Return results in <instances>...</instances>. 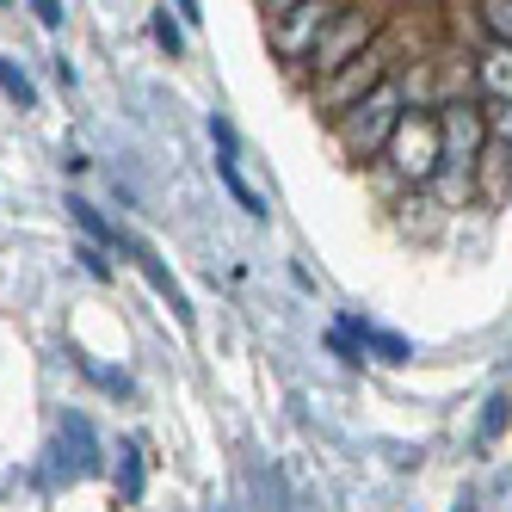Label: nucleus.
<instances>
[{
    "instance_id": "nucleus-24",
    "label": "nucleus",
    "mask_w": 512,
    "mask_h": 512,
    "mask_svg": "<svg viewBox=\"0 0 512 512\" xmlns=\"http://www.w3.org/2000/svg\"><path fill=\"white\" fill-rule=\"evenodd\" d=\"M210 142H216V155H241V136L223 112H210Z\"/></svg>"
},
{
    "instance_id": "nucleus-10",
    "label": "nucleus",
    "mask_w": 512,
    "mask_h": 512,
    "mask_svg": "<svg viewBox=\"0 0 512 512\" xmlns=\"http://www.w3.org/2000/svg\"><path fill=\"white\" fill-rule=\"evenodd\" d=\"M340 321H346V334L364 346V358H377V364H408L414 358V346L401 340L395 327H377L371 315H340Z\"/></svg>"
},
{
    "instance_id": "nucleus-26",
    "label": "nucleus",
    "mask_w": 512,
    "mask_h": 512,
    "mask_svg": "<svg viewBox=\"0 0 512 512\" xmlns=\"http://www.w3.org/2000/svg\"><path fill=\"white\" fill-rule=\"evenodd\" d=\"M173 19L198 31V25H204V7H198V0H173Z\"/></svg>"
},
{
    "instance_id": "nucleus-22",
    "label": "nucleus",
    "mask_w": 512,
    "mask_h": 512,
    "mask_svg": "<svg viewBox=\"0 0 512 512\" xmlns=\"http://www.w3.org/2000/svg\"><path fill=\"white\" fill-rule=\"evenodd\" d=\"M75 260H81V272L99 278V284H105V278H118V266L105 260V247H93V241H75Z\"/></svg>"
},
{
    "instance_id": "nucleus-7",
    "label": "nucleus",
    "mask_w": 512,
    "mask_h": 512,
    "mask_svg": "<svg viewBox=\"0 0 512 512\" xmlns=\"http://www.w3.org/2000/svg\"><path fill=\"white\" fill-rule=\"evenodd\" d=\"M438 130H445V167H469L475 173V155L488 149V112L482 99H457L438 112Z\"/></svg>"
},
{
    "instance_id": "nucleus-6",
    "label": "nucleus",
    "mask_w": 512,
    "mask_h": 512,
    "mask_svg": "<svg viewBox=\"0 0 512 512\" xmlns=\"http://www.w3.org/2000/svg\"><path fill=\"white\" fill-rule=\"evenodd\" d=\"M118 253H124V266H136L142 278H149V290H155V297L167 303V315H173V321L192 334V321H198V315H192V297H186V284H179V278L167 272V260H161V253H155L149 241H142V235H130V229L118 235Z\"/></svg>"
},
{
    "instance_id": "nucleus-3",
    "label": "nucleus",
    "mask_w": 512,
    "mask_h": 512,
    "mask_svg": "<svg viewBox=\"0 0 512 512\" xmlns=\"http://www.w3.org/2000/svg\"><path fill=\"white\" fill-rule=\"evenodd\" d=\"M371 167H383L401 192H432V179L445 173V130H438V112H408L395 124L383 161H371Z\"/></svg>"
},
{
    "instance_id": "nucleus-5",
    "label": "nucleus",
    "mask_w": 512,
    "mask_h": 512,
    "mask_svg": "<svg viewBox=\"0 0 512 512\" xmlns=\"http://www.w3.org/2000/svg\"><path fill=\"white\" fill-rule=\"evenodd\" d=\"M389 25H395V13H389V7H377V0H364V7H358V0H346V13L327 25V38L315 44V56L303 62V75H297V81H309V87H315V81H327L334 68L358 62V56L371 50Z\"/></svg>"
},
{
    "instance_id": "nucleus-17",
    "label": "nucleus",
    "mask_w": 512,
    "mask_h": 512,
    "mask_svg": "<svg viewBox=\"0 0 512 512\" xmlns=\"http://www.w3.org/2000/svg\"><path fill=\"white\" fill-rule=\"evenodd\" d=\"M438 210H463V204H475V173L469 167H445L432 179V192H426Z\"/></svg>"
},
{
    "instance_id": "nucleus-11",
    "label": "nucleus",
    "mask_w": 512,
    "mask_h": 512,
    "mask_svg": "<svg viewBox=\"0 0 512 512\" xmlns=\"http://www.w3.org/2000/svg\"><path fill=\"white\" fill-rule=\"evenodd\" d=\"M112 482H118V500L124 506H142V494H149V451H142V438H118Z\"/></svg>"
},
{
    "instance_id": "nucleus-14",
    "label": "nucleus",
    "mask_w": 512,
    "mask_h": 512,
    "mask_svg": "<svg viewBox=\"0 0 512 512\" xmlns=\"http://www.w3.org/2000/svg\"><path fill=\"white\" fill-rule=\"evenodd\" d=\"M463 13H469V25H475V38L512 50V0H475V7H463Z\"/></svg>"
},
{
    "instance_id": "nucleus-12",
    "label": "nucleus",
    "mask_w": 512,
    "mask_h": 512,
    "mask_svg": "<svg viewBox=\"0 0 512 512\" xmlns=\"http://www.w3.org/2000/svg\"><path fill=\"white\" fill-rule=\"evenodd\" d=\"M506 192H512V149L488 142V149L475 155V204L494 210V204H506Z\"/></svg>"
},
{
    "instance_id": "nucleus-4",
    "label": "nucleus",
    "mask_w": 512,
    "mask_h": 512,
    "mask_svg": "<svg viewBox=\"0 0 512 512\" xmlns=\"http://www.w3.org/2000/svg\"><path fill=\"white\" fill-rule=\"evenodd\" d=\"M408 118V99H401V81H383L371 99H358L352 112L327 130L334 136V149L352 161V167H371V161H383V149H389V136H395V124Z\"/></svg>"
},
{
    "instance_id": "nucleus-20",
    "label": "nucleus",
    "mask_w": 512,
    "mask_h": 512,
    "mask_svg": "<svg viewBox=\"0 0 512 512\" xmlns=\"http://www.w3.org/2000/svg\"><path fill=\"white\" fill-rule=\"evenodd\" d=\"M75 364H81V377H93V383H99L105 395H136V383H130L124 371H105V364H93L87 352H75Z\"/></svg>"
},
{
    "instance_id": "nucleus-19",
    "label": "nucleus",
    "mask_w": 512,
    "mask_h": 512,
    "mask_svg": "<svg viewBox=\"0 0 512 512\" xmlns=\"http://www.w3.org/2000/svg\"><path fill=\"white\" fill-rule=\"evenodd\" d=\"M149 31H155V44L167 50V62L186 56V25L173 19V7H155V13H149Z\"/></svg>"
},
{
    "instance_id": "nucleus-18",
    "label": "nucleus",
    "mask_w": 512,
    "mask_h": 512,
    "mask_svg": "<svg viewBox=\"0 0 512 512\" xmlns=\"http://www.w3.org/2000/svg\"><path fill=\"white\" fill-rule=\"evenodd\" d=\"M506 426H512V395H506V389H494V395L482 401V420H475V445L488 451V445H494V438H500Z\"/></svg>"
},
{
    "instance_id": "nucleus-23",
    "label": "nucleus",
    "mask_w": 512,
    "mask_h": 512,
    "mask_svg": "<svg viewBox=\"0 0 512 512\" xmlns=\"http://www.w3.org/2000/svg\"><path fill=\"white\" fill-rule=\"evenodd\" d=\"M482 112H488V142L512 149V105H482Z\"/></svg>"
},
{
    "instance_id": "nucleus-27",
    "label": "nucleus",
    "mask_w": 512,
    "mask_h": 512,
    "mask_svg": "<svg viewBox=\"0 0 512 512\" xmlns=\"http://www.w3.org/2000/svg\"><path fill=\"white\" fill-rule=\"evenodd\" d=\"M451 512H475V494H457V506Z\"/></svg>"
},
{
    "instance_id": "nucleus-1",
    "label": "nucleus",
    "mask_w": 512,
    "mask_h": 512,
    "mask_svg": "<svg viewBox=\"0 0 512 512\" xmlns=\"http://www.w3.org/2000/svg\"><path fill=\"white\" fill-rule=\"evenodd\" d=\"M401 62H408V56H401V31L389 25L383 31V38L371 44V50H364L358 62H346V68H334V75H327V81H315L309 87V112L327 124V130H334L346 112H352V105L358 99H371L383 81H395L401 75Z\"/></svg>"
},
{
    "instance_id": "nucleus-13",
    "label": "nucleus",
    "mask_w": 512,
    "mask_h": 512,
    "mask_svg": "<svg viewBox=\"0 0 512 512\" xmlns=\"http://www.w3.org/2000/svg\"><path fill=\"white\" fill-rule=\"evenodd\" d=\"M68 216H75V229H81V241H93V247H105V253H118V235H124V223H105L99 216V204L93 198H81V192H68V204H62Z\"/></svg>"
},
{
    "instance_id": "nucleus-15",
    "label": "nucleus",
    "mask_w": 512,
    "mask_h": 512,
    "mask_svg": "<svg viewBox=\"0 0 512 512\" xmlns=\"http://www.w3.org/2000/svg\"><path fill=\"white\" fill-rule=\"evenodd\" d=\"M216 179H223V192H229V198H235V204L253 216V223H266V216H272V204H266L260 192H253V186H247V173L235 167V155H216Z\"/></svg>"
},
{
    "instance_id": "nucleus-21",
    "label": "nucleus",
    "mask_w": 512,
    "mask_h": 512,
    "mask_svg": "<svg viewBox=\"0 0 512 512\" xmlns=\"http://www.w3.org/2000/svg\"><path fill=\"white\" fill-rule=\"evenodd\" d=\"M327 352H334L340 364H352V371H358V364H364V346L346 334V321H334V327H327Z\"/></svg>"
},
{
    "instance_id": "nucleus-16",
    "label": "nucleus",
    "mask_w": 512,
    "mask_h": 512,
    "mask_svg": "<svg viewBox=\"0 0 512 512\" xmlns=\"http://www.w3.org/2000/svg\"><path fill=\"white\" fill-rule=\"evenodd\" d=\"M0 93H7L19 112H38L44 105V93H38V81H31V68L19 62V56H0Z\"/></svg>"
},
{
    "instance_id": "nucleus-9",
    "label": "nucleus",
    "mask_w": 512,
    "mask_h": 512,
    "mask_svg": "<svg viewBox=\"0 0 512 512\" xmlns=\"http://www.w3.org/2000/svg\"><path fill=\"white\" fill-rule=\"evenodd\" d=\"M469 62H475V99H482V105H512V50L475 38Z\"/></svg>"
},
{
    "instance_id": "nucleus-25",
    "label": "nucleus",
    "mask_w": 512,
    "mask_h": 512,
    "mask_svg": "<svg viewBox=\"0 0 512 512\" xmlns=\"http://www.w3.org/2000/svg\"><path fill=\"white\" fill-rule=\"evenodd\" d=\"M31 13H38L44 31H62V25H68V7H62V0H31Z\"/></svg>"
},
{
    "instance_id": "nucleus-2",
    "label": "nucleus",
    "mask_w": 512,
    "mask_h": 512,
    "mask_svg": "<svg viewBox=\"0 0 512 512\" xmlns=\"http://www.w3.org/2000/svg\"><path fill=\"white\" fill-rule=\"evenodd\" d=\"M340 13H346V0H266L260 19H266L272 56L290 68V75H303V62L315 56V44L327 38V25Z\"/></svg>"
},
{
    "instance_id": "nucleus-8",
    "label": "nucleus",
    "mask_w": 512,
    "mask_h": 512,
    "mask_svg": "<svg viewBox=\"0 0 512 512\" xmlns=\"http://www.w3.org/2000/svg\"><path fill=\"white\" fill-rule=\"evenodd\" d=\"M105 457H112V451L99 445V432H93L87 414H62V420H56V469L68 475V482H87V475H99Z\"/></svg>"
}]
</instances>
